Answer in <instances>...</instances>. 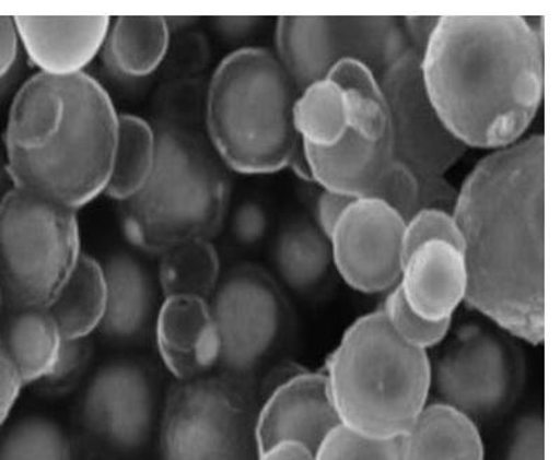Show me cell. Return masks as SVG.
<instances>
[{
  "label": "cell",
  "instance_id": "d4e9b609",
  "mask_svg": "<svg viewBox=\"0 0 560 460\" xmlns=\"http://www.w3.org/2000/svg\"><path fill=\"white\" fill-rule=\"evenodd\" d=\"M106 305L107 284L102 263L82 253L48 310L62 339L73 340L91 338L101 328Z\"/></svg>",
  "mask_w": 560,
  "mask_h": 460
},
{
  "label": "cell",
  "instance_id": "83f0119b",
  "mask_svg": "<svg viewBox=\"0 0 560 460\" xmlns=\"http://www.w3.org/2000/svg\"><path fill=\"white\" fill-rule=\"evenodd\" d=\"M220 279V256L211 240L186 241L161 255L160 286L165 298L187 295L210 300Z\"/></svg>",
  "mask_w": 560,
  "mask_h": 460
},
{
  "label": "cell",
  "instance_id": "d6a6232c",
  "mask_svg": "<svg viewBox=\"0 0 560 460\" xmlns=\"http://www.w3.org/2000/svg\"><path fill=\"white\" fill-rule=\"evenodd\" d=\"M435 240L447 241V244L463 249V237H460L457 222H455L451 212L424 208V210L416 212L409 221H406L405 257L418 249L419 246Z\"/></svg>",
  "mask_w": 560,
  "mask_h": 460
},
{
  "label": "cell",
  "instance_id": "52a82bcc",
  "mask_svg": "<svg viewBox=\"0 0 560 460\" xmlns=\"http://www.w3.org/2000/svg\"><path fill=\"white\" fill-rule=\"evenodd\" d=\"M208 302L220 343L212 375L261 400L266 380L291 363L296 319L289 298L269 271L245 263L221 275Z\"/></svg>",
  "mask_w": 560,
  "mask_h": 460
},
{
  "label": "cell",
  "instance_id": "cb8c5ba5",
  "mask_svg": "<svg viewBox=\"0 0 560 460\" xmlns=\"http://www.w3.org/2000/svg\"><path fill=\"white\" fill-rule=\"evenodd\" d=\"M171 47V26L163 16L114 19L102 48L103 61L113 73L128 79L152 75Z\"/></svg>",
  "mask_w": 560,
  "mask_h": 460
},
{
  "label": "cell",
  "instance_id": "603a6c76",
  "mask_svg": "<svg viewBox=\"0 0 560 460\" xmlns=\"http://www.w3.org/2000/svg\"><path fill=\"white\" fill-rule=\"evenodd\" d=\"M62 335L48 308H2L0 345L22 376L36 385L56 363Z\"/></svg>",
  "mask_w": 560,
  "mask_h": 460
},
{
  "label": "cell",
  "instance_id": "2e32d148",
  "mask_svg": "<svg viewBox=\"0 0 560 460\" xmlns=\"http://www.w3.org/2000/svg\"><path fill=\"white\" fill-rule=\"evenodd\" d=\"M153 333L163 364L178 382L214 374L220 343L207 299L168 296L158 311Z\"/></svg>",
  "mask_w": 560,
  "mask_h": 460
},
{
  "label": "cell",
  "instance_id": "8fae6325",
  "mask_svg": "<svg viewBox=\"0 0 560 460\" xmlns=\"http://www.w3.org/2000/svg\"><path fill=\"white\" fill-rule=\"evenodd\" d=\"M161 378L150 363L102 365L79 399L77 460H130L150 445L161 422Z\"/></svg>",
  "mask_w": 560,
  "mask_h": 460
},
{
  "label": "cell",
  "instance_id": "ab89813d",
  "mask_svg": "<svg viewBox=\"0 0 560 460\" xmlns=\"http://www.w3.org/2000/svg\"><path fill=\"white\" fill-rule=\"evenodd\" d=\"M20 38L13 16H0V81L18 59Z\"/></svg>",
  "mask_w": 560,
  "mask_h": 460
},
{
  "label": "cell",
  "instance_id": "9a60e30c",
  "mask_svg": "<svg viewBox=\"0 0 560 460\" xmlns=\"http://www.w3.org/2000/svg\"><path fill=\"white\" fill-rule=\"evenodd\" d=\"M340 425L325 374L299 367L262 396L257 443L260 452L280 443H299L316 452Z\"/></svg>",
  "mask_w": 560,
  "mask_h": 460
},
{
  "label": "cell",
  "instance_id": "74e56055",
  "mask_svg": "<svg viewBox=\"0 0 560 460\" xmlns=\"http://www.w3.org/2000/svg\"><path fill=\"white\" fill-rule=\"evenodd\" d=\"M420 182V210L434 208V210L447 211L453 214L458 192L445 181L444 177L419 180ZM419 210V211H420Z\"/></svg>",
  "mask_w": 560,
  "mask_h": 460
},
{
  "label": "cell",
  "instance_id": "44dd1931",
  "mask_svg": "<svg viewBox=\"0 0 560 460\" xmlns=\"http://www.w3.org/2000/svg\"><path fill=\"white\" fill-rule=\"evenodd\" d=\"M401 460H486L479 425L450 405H425L400 438Z\"/></svg>",
  "mask_w": 560,
  "mask_h": 460
},
{
  "label": "cell",
  "instance_id": "f35d334b",
  "mask_svg": "<svg viewBox=\"0 0 560 460\" xmlns=\"http://www.w3.org/2000/svg\"><path fill=\"white\" fill-rule=\"evenodd\" d=\"M353 201H355L354 198L325 190L319 197L318 207H316L315 224L327 237H330L337 222Z\"/></svg>",
  "mask_w": 560,
  "mask_h": 460
},
{
  "label": "cell",
  "instance_id": "4dcf8cb0",
  "mask_svg": "<svg viewBox=\"0 0 560 460\" xmlns=\"http://www.w3.org/2000/svg\"><path fill=\"white\" fill-rule=\"evenodd\" d=\"M315 460H401L400 438H369L340 425L322 443Z\"/></svg>",
  "mask_w": 560,
  "mask_h": 460
},
{
  "label": "cell",
  "instance_id": "4316f807",
  "mask_svg": "<svg viewBox=\"0 0 560 460\" xmlns=\"http://www.w3.org/2000/svg\"><path fill=\"white\" fill-rule=\"evenodd\" d=\"M294 122L302 143L316 148L336 145L350 130L345 89L329 78L312 83L296 98Z\"/></svg>",
  "mask_w": 560,
  "mask_h": 460
},
{
  "label": "cell",
  "instance_id": "7c38bea8",
  "mask_svg": "<svg viewBox=\"0 0 560 460\" xmlns=\"http://www.w3.org/2000/svg\"><path fill=\"white\" fill-rule=\"evenodd\" d=\"M276 49L300 94L346 59L363 62L380 79L411 48L398 17L282 16Z\"/></svg>",
  "mask_w": 560,
  "mask_h": 460
},
{
  "label": "cell",
  "instance_id": "d590c367",
  "mask_svg": "<svg viewBox=\"0 0 560 460\" xmlns=\"http://www.w3.org/2000/svg\"><path fill=\"white\" fill-rule=\"evenodd\" d=\"M269 229V214L259 202H243L232 217V236L243 247L260 245Z\"/></svg>",
  "mask_w": 560,
  "mask_h": 460
},
{
  "label": "cell",
  "instance_id": "f546056e",
  "mask_svg": "<svg viewBox=\"0 0 560 460\" xmlns=\"http://www.w3.org/2000/svg\"><path fill=\"white\" fill-rule=\"evenodd\" d=\"M383 311L400 340L428 353L447 339L453 326V320L431 321L421 318L410 308L399 286L389 292Z\"/></svg>",
  "mask_w": 560,
  "mask_h": 460
},
{
  "label": "cell",
  "instance_id": "7402d4cb",
  "mask_svg": "<svg viewBox=\"0 0 560 460\" xmlns=\"http://www.w3.org/2000/svg\"><path fill=\"white\" fill-rule=\"evenodd\" d=\"M272 263L280 280L302 296L322 294L336 270L329 237L302 217L282 227L272 247Z\"/></svg>",
  "mask_w": 560,
  "mask_h": 460
},
{
  "label": "cell",
  "instance_id": "5bb4252c",
  "mask_svg": "<svg viewBox=\"0 0 560 460\" xmlns=\"http://www.w3.org/2000/svg\"><path fill=\"white\" fill-rule=\"evenodd\" d=\"M406 221L374 198L351 202L329 237L337 273L351 288L374 295L399 284Z\"/></svg>",
  "mask_w": 560,
  "mask_h": 460
},
{
  "label": "cell",
  "instance_id": "f1b7e54d",
  "mask_svg": "<svg viewBox=\"0 0 560 460\" xmlns=\"http://www.w3.org/2000/svg\"><path fill=\"white\" fill-rule=\"evenodd\" d=\"M0 460H77L72 438L51 418L26 417L0 441Z\"/></svg>",
  "mask_w": 560,
  "mask_h": 460
},
{
  "label": "cell",
  "instance_id": "836d02e7",
  "mask_svg": "<svg viewBox=\"0 0 560 460\" xmlns=\"http://www.w3.org/2000/svg\"><path fill=\"white\" fill-rule=\"evenodd\" d=\"M373 198L393 207L405 221H409L420 210L418 176L400 162L393 161L376 182Z\"/></svg>",
  "mask_w": 560,
  "mask_h": 460
},
{
  "label": "cell",
  "instance_id": "60d3db41",
  "mask_svg": "<svg viewBox=\"0 0 560 460\" xmlns=\"http://www.w3.org/2000/svg\"><path fill=\"white\" fill-rule=\"evenodd\" d=\"M439 22L440 17L435 16H410L404 19L401 28H404L406 39H408L410 48L418 52L420 57L423 56L424 49L428 47Z\"/></svg>",
  "mask_w": 560,
  "mask_h": 460
},
{
  "label": "cell",
  "instance_id": "ba28073f",
  "mask_svg": "<svg viewBox=\"0 0 560 460\" xmlns=\"http://www.w3.org/2000/svg\"><path fill=\"white\" fill-rule=\"evenodd\" d=\"M81 256L78 211L18 188L0 200L3 308H49Z\"/></svg>",
  "mask_w": 560,
  "mask_h": 460
},
{
  "label": "cell",
  "instance_id": "8992f818",
  "mask_svg": "<svg viewBox=\"0 0 560 460\" xmlns=\"http://www.w3.org/2000/svg\"><path fill=\"white\" fill-rule=\"evenodd\" d=\"M324 374L340 424L364 437H404L430 403V354L400 340L383 309L345 331Z\"/></svg>",
  "mask_w": 560,
  "mask_h": 460
},
{
  "label": "cell",
  "instance_id": "1f68e13d",
  "mask_svg": "<svg viewBox=\"0 0 560 460\" xmlns=\"http://www.w3.org/2000/svg\"><path fill=\"white\" fill-rule=\"evenodd\" d=\"M92 357L91 339H62L56 363L49 373L38 380L37 388L48 396H62L72 392L86 374Z\"/></svg>",
  "mask_w": 560,
  "mask_h": 460
},
{
  "label": "cell",
  "instance_id": "30bf717a",
  "mask_svg": "<svg viewBox=\"0 0 560 460\" xmlns=\"http://www.w3.org/2000/svg\"><path fill=\"white\" fill-rule=\"evenodd\" d=\"M259 398L215 375L176 380L161 414V460H259Z\"/></svg>",
  "mask_w": 560,
  "mask_h": 460
},
{
  "label": "cell",
  "instance_id": "e575fe53",
  "mask_svg": "<svg viewBox=\"0 0 560 460\" xmlns=\"http://www.w3.org/2000/svg\"><path fill=\"white\" fill-rule=\"evenodd\" d=\"M504 460H545L542 415H525L515 425Z\"/></svg>",
  "mask_w": 560,
  "mask_h": 460
},
{
  "label": "cell",
  "instance_id": "ffe728a7",
  "mask_svg": "<svg viewBox=\"0 0 560 460\" xmlns=\"http://www.w3.org/2000/svg\"><path fill=\"white\" fill-rule=\"evenodd\" d=\"M302 152L312 179L326 191L354 200L373 198L376 182L394 161L390 138L376 142L353 130L330 148L302 143Z\"/></svg>",
  "mask_w": 560,
  "mask_h": 460
},
{
  "label": "cell",
  "instance_id": "8d00e7d4",
  "mask_svg": "<svg viewBox=\"0 0 560 460\" xmlns=\"http://www.w3.org/2000/svg\"><path fill=\"white\" fill-rule=\"evenodd\" d=\"M24 388L22 376L0 345V425L7 422Z\"/></svg>",
  "mask_w": 560,
  "mask_h": 460
},
{
  "label": "cell",
  "instance_id": "5b68a950",
  "mask_svg": "<svg viewBox=\"0 0 560 460\" xmlns=\"http://www.w3.org/2000/svg\"><path fill=\"white\" fill-rule=\"evenodd\" d=\"M150 179L120 202L124 234L152 255L191 240H212L224 224L231 185L207 135L186 123L158 121Z\"/></svg>",
  "mask_w": 560,
  "mask_h": 460
},
{
  "label": "cell",
  "instance_id": "9c48e42d",
  "mask_svg": "<svg viewBox=\"0 0 560 460\" xmlns=\"http://www.w3.org/2000/svg\"><path fill=\"white\" fill-rule=\"evenodd\" d=\"M493 325L468 321L430 355L431 393L475 423L502 417L523 393L527 364L522 345Z\"/></svg>",
  "mask_w": 560,
  "mask_h": 460
},
{
  "label": "cell",
  "instance_id": "7bdbcfd3",
  "mask_svg": "<svg viewBox=\"0 0 560 460\" xmlns=\"http://www.w3.org/2000/svg\"><path fill=\"white\" fill-rule=\"evenodd\" d=\"M2 308H3L2 295H0V314H2Z\"/></svg>",
  "mask_w": 560,
  "mask_h": 460
},
{
  "label": "cell",
  "instance_id": "277c9868",
  "mask_svg": "<svg viewBox=\"0 0 560 460\" xmlns=\"http://www.w3.org/2000/svg\"><path fill=\"white\" fill-rule=\"evenodd\" d=\"M299 92L276 54L246 47L231 52L208 83L207 138L241 175H271L300 160L294 107Z\"/></svg>",
  "mask_w": 560,
  "mask_h": 460
},
{
  "label": "cell",
  "instance_id": "b9f144b4",
  "mask_svg": "<svg viewBox=\"0 0 560 460\" xmlns=\"http://www.w3.org/2000/svg\"><path fill=\"white\" fill-rule=\"evenodd\" d=\"M259 460H315V452L299 443H280L260 452Z\"/></svg>",
  "mask_w": 560,
  "mask_h": 460
},
{
  "label": "cell",
  "instance_id": "6da1fadb",
  "mask_svg": "<svg viewBox=\"0 0 560 460\" xmlns=\"http://www.w3.org/2000/svg\"><path fill=\"white\" fill-rule=\"evenodd\" d=\"M468 288L465 304L517 340L545 339V138L486 156L453 211Z\"/></svg>",
  "mask_w": 560,
  "mask_h": 460
},
{
  "label": "cell",
  "instance_id": "4fadbf2b",
  "mask_svg": "<svg viewBox=\"0 0 560 460\" xmlns=\"http://www.w3.org/2000/svg\"><path fill=\"white\" fill-rule=\"evenodd\" d=\"M388 106L394 161L419 180L444 177L468 148L450 132L425 91L421 57L409 49L378 79Z\"/></svg>",
  "mask_w": 560,
  "mask_h": 460
},
{
  "label": "cell",
  "instance_id": "d6986e66",
  "mask_svg": "<svg viewBox=\"0 0 560 460\" xmlns=\"http://www.w3.org/2000/svg\"><path fill=\"white\" fill-rule=\"evenodd\" d=\"M107 284L106 314L101 325L104 339L116 344H142L150 338L158 311L156 284L142 261L114 253L102 263Z\"/></svg>",
  "mask_w": 560,
  "mask_h": 460
},
{
  "label": "cell",
  "instance_id": "ac0fdd59",
  "mask_svg": "<svg viewBox=\"0 0 560 460\" xmlns=\"http://www.w3.org/2000/svg\"><path fill=\"white\" fill-rule=\"evenodd\" d=\"M398 286L421 318L453 320L468 288L463 249L441 240L419 246L405 257Z\"/></svg>",
  "mask_w": 560,
  "mask_h": 460
},
{
  "label": "cell",
  "instance_id": "e0dca14e",
  "mask_svg": "<svg viewBox=\"0 0 560 460\" xmlns=\"http://www.w3.org/2000/svg\"><path fill=\"white\" fill-rule=\"evenodd\" d=\"M20 46L42 73L66 76L84 72L102 52L108 16H14Z\"/></svg>",
  "mask_w": 560,
  "mask_h": 460
},
{
  "label": "cell",
  "instance_id": "3957f363",
  "mask_svg": "<svg viewBox=\"0 0 560 460\" xmlns=\"http://www.w3.org/2000/svg\"><path fill=\"white\" fill-rule=\"evenodd\" d=\"M110 94L86 72H38L14 96L4 130L13 188L78 211L104 194L118 140Z\"/></svg>",
  "mask_w": 560,
  "mask_h": 460
},
{
  "label": "cell",
  "instance_id": "7a4b0ae2",
  "mask_svg": "<svg viewBox=\"0 0 560 460\" xmlns=\"http://www.w3.org/2000/svg\"><path fill=\"white\" fill-rule=\"evenodd\" d=\"M421 73L435 111L458 141L504 150L541 106L544 24L522 16L440 17Z\"/></svg>",
  "mask_w": 560,
  "mask_h": 460
},
{
  "label": "cell",
  "instance_id": "484cf974",
  "mask_svg": "<svg viewBox=\"0 0 560 460\" xmlns=\"http://www.w3.org/2000/svg\"><path fill=\"white\" fill-rule=\"evenodd\" d=\"M156 160V132L151 122L120 114L110 179L104 194L122 202L137 194L150 179Z\"/></svg>",
  "mask_w": 560,
  "mask_h": 460
}]
</instances>
